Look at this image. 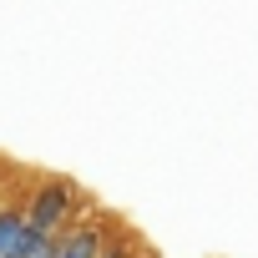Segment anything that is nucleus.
Masks as SVG:
<instances>
[{
  "mask_svg": "<svg viewBox=\"0 0 258 258\" xmlns=\"http://www.w3.org/2000/svg\"><path fill=\"white\" fill-rule=\"evenodd\" d=\"M76 203H81V192H76L71 182H41V187L31 192V208H21V213H26V223H31L36 233L56 238V233H66V223L76 218Z\"/></svg>",
  "mask_w": 258,
  "mask_h": 258,
  "instance_id": "1",
  "label": "nucleus"
},
{
  "mask_svg": "<svg viewBox=\"0 0 258 258\" xmlns=\"http://www.w3.org/2000/svg\"><path fill=\"white\" fill-rule=\"evenodd\" d=\"M101 248H106L101 223H76V228L51 238V258H101Z\"/></svg>",
  "mask_w": 258,
  "mask_h": 258,
  "instance_id": "2",
  "label": "nucleus"
},
{
  "mask_svg": "<svg viewBox=\"0 0 258 258\" xmlns=\"http://www.w3.org/2000/svg\"><path fill=\"white\" fill-rule=\"evenodd\" d=\"M21 228H26V213L21 208H0V258L11 253V243L21 238Z\"/></svg>",
  "mask_w": 258,
  "mask_h": 258,
  "instance_id": "3",
  "label": "nucleus"
}]
</instances>
